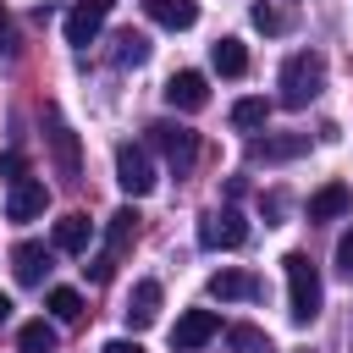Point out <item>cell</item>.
<instances>
[{
  "label": "cell",
  "instance_id": "1",
  "mask_svg": "<svg viewBox=\"0 0 353 353\" xmlns=\"http://www.w3.org/2000/svg\"><path fill=\"white\" fill-rule=\"evenodd\" d=\"M281 270H287V309H292V320H298V325H309V320L320 314V298H325L320 270H314V259H309V254H298V248L281 259Z\"/></svg>",
  "mask_w": 353,
  "mask_h": 353
},
{
  "label": "cell",
  "instance_id": "2",
  "mask_svg": "<svg viewBox=\"0 0 353 353\" xmlns=\"http://www.w3.org/2000/svg\"><path fill=\"white\" fill-rule=\"evenodd\" d=\"M320 88H325V55L298 50V55L281 61V105H287V110H303Z\"/></svg>",
  "mask_w": 353,
  "mask_h": 353
},
{
  "label": "cell",
  "instance_id": "3",
  "mask_svg": "<svg viewBox=\"0 0 353 353\" xmlns=\"http://www.w3.org/2000/svg\"><path fill=\"white\" fill-rule=\"evenodd\" d=\"M149 143L165 154L171 171H188V165L199 160V132L182 127V121H149Z\"/></svg>",
  "mask_w": 353,
  "mask_h": 353
},
{
  "label": "cell",
  "instance_id": "4",
  "mask_svg": "<svg viewBox=\"0 0 353 353\" xmlns=\"http://www.w3.org/2000/svg\"><path fill=\"white\" fill-rule=\"evenodd\" d=\"M116 182H121V193L127 199H143V193H154V160H149V149H138V143H116Z\"/></svg>",
  "mask_w": 353,
  "mask_h": 353
},
{
  "label": "cell",
  "instance_id": "5",
  "mask_svg": "<svg viewBox=\"0 0 353 353\" xmlns=\"http://www.w3.org/2000/svg\"><path fill=\"white\" fill-rule=\"evenodd\" d=\"M248 243V221L237 215V210H210L204 221H199V248H243Z\"/></svg>",
  "mask_w": 353,
  "mask_h": 353
},
{
  "label": "cell",
  "instance_id": "6",
  "mask_svg": "<svg viewBox=\"0 0 353 353\" xmlns=\"http://www.w3.org/2000/svg\"><path fill=\"white\" fill-rule=\"evenodd\" d=\"M105 17H110V0H77V6L66 11V44H77V50H88V44L99 39V28H105Z\"/></svg>",
  "mask_w": 353,
  "mask_h": 353
},
{
  "label": "cell",
  "instance_id": "7",
  "mask_svg": "<svg viewBox=\"0 0 353 353\" xmlns=\"http://www.w3.org/2000/svg\"><path fill=\"white\" fill-rule=\"evenodd\" d=\"M215 331H221L215 309H188V314H176V325H171V347H176V353H193V347H204Z\"/></svg>",
  "mask_w": 353,
  "mask_h": 353
},
{
  "label": "cell",
  "instance_id": "8",
  "mask_svg": "<svg viewBox=\"0 0 353 353\" xmlns=\"http://www.w3.org/2000/svg\"><path fill=\"white\" fill-rule=\"evenodd\" d=\"M165 105L171 110H204L210 105V83H204V72H171V83H165Z\"/></svg>",
  "mask_w": 353,
  "mask_h": 353
},
{
  "label": "cell",
  "instance_id": "9",
  "mask_svg": "<svg viewBox=\"0 0 353 353\" xmlns=\"http://www.w3.org/2000/svg\"><path fill=\"white\" fill-rule=\"evenodd\" d=\"M44 204H50V188H44L39 176L11 182V193H6V215H11V221H33V215H44Z\"/></svg>",
  "mask_w": 353,
  "mask_h": 353
},
{
  "label": "cell",
  "instance_id": "10",
  "mask_svg": "<svg viewBox=\"0 0 353 353\" xmlns=\"http://www.w3.org/2000/svg\"><path fill=\"white\" fill-rule=\"evenodd\" d=\"M50 243H55L61 254H88V243H94V221H88L83 210H66V215L55 221Z\"/></svg>",
  "mask_w": 353,
  "mask_h": 353
},
{
  "label": "cell",
  "instance_id": "11",
  "mask_svg": "<svg viewBox=\"0 0 353 353\" xmlns=\"http://www.w3.org/2000/svg\"><path fill=\"white\" fill-rule=\"evenodd\" d=\"M265 287H259V276L254 270H215L210 276V298H221V303H243V298H259Z\"/></svg>",
  "mask_w": 353,
  "mask_h": 353
},
{
  "label": "cell",
  "instance_id": "12",
  "mask_svg": "<svg viewBox=\"0 0 353 353\" xmlns=\"http://www.w3.org/2000/svg\"><path fill=\"white\" fill-rule=\"evenodd\" d=\"M50 149H55V165H61V176H83V154H77V132L72 127H61V116L50 110Z\"/></svg>",
  "mask_w": 353,
  "mask_h": 353
},
{
  "label": "cell",
  "instance_id": "13",
  "mask_svg": "<svg viewBox=\"0 0 353 353\" xmlns=\"http://www.w3.org/2000/svg\"><path fill=\"white\" fill-rule=\"evenodd\" d=\"M347 210H353V188L347 182H325V188L309 193V221H336Z\"/></svg>",
  "mask_w": 353,
  "mask_h": 353
},
{
  "label": "cell",
  "instance_id": "14",
  "mask_svg": "<svg viewBox=\"0 0 353 353\" xmlns=\"http://www.w3.org/2000/svg\"><path fill=\"white\" fill-rule=\"evenodd\" d=\"M11 270H17L22 287H39L44 270H50V248H44V243H17V248H11Z\"/></svg>",
  "mask_w": 353,
  "mask_h": 353
},
{
  "label": "cell",
  "instance_id": "15",
  "mask_svg": "<svg viewBox=\"0 0 353 353\" xmlns=\"http://www.w3.org/2000/svg\"><path fill=\"white\" fill-rule=\"evenodd\" d=\"M160 320V281H138L132 298H127V325L132 331H149Z\"/></svg>",
  "mask_w": 353,
  "mask_h": 353
},
{
  "label": "cell",
  "instance_id": "16",
  "mask_svg": "<svg viewBox=\"0 0 353 353\" xmlns=\"http://www.w3.org/2000/svg\"><path fill=\"white\" fill-rule=\"evenodd\" d=\"M143 11H149V22H160L171 33H182V28L199 22V0H143Z\"/></svg>",
  "mask_w": 353,
  "mask_h": 353
},
{
  "label": "cell",
  "instance_id": "17",
  "mask_svg": "<svg viewBox=\"0 0 353 353\" xmlns=\"http://www.w3.org/2000/svg\"><path fill=\"white\" fill-rule=\"evenodd\" d=\"M132 237H138V210H132V204H121V210L110 215V226H105V254H110V259H121V254L132 248Z\"/></svg>",
  "mask_w": 353,
  "mask_h": 353
},
{
  "label": "cell",
  "instance_id": "18",
  "mask_svg": "<svg viewBox=\"0 0 353 353\" xmlns=\"http://www.w3.org/2000/svg\"><path fill=\"white\" fill-rule=\"evenodd\" d=\"M210 66H215L221 77H243V72H248V50H243V39H215V44H210Z\"/></svg>",
  "mask_w": 353,
  "mask_h": 353
},
{
  "label": "cell",
  "instance_id": "19",
  "mask_svg": "<svg viewBox=\"0 0 353 353\" xmlns=\"http://www.w3.org/2000/svg\"><path fill=\"white\" fill-rule=\"evenodd\" d=\"M309 149V132H281V138H259L248 154L254 160H292V154H303Z\"/></svg>",
  "mask_w": 353,
  "mask_h": 353
},
{
  "label": "cell",
  "instance_id": "20",
  "mask_svg": "<svg viewBox=\"0 0 353 353\" xmlns=\"http://www.w3.org/2000/svg\"><path fill=\"white\" fill-rule=\"evenodd\" d=\"M17 353H55V325L50 320H28L17 331Z\"/></svg>",
  "mask_w": 353,
  "mask_h": 353
},
{
  "label": "cell",
  "instance_id": "21",
  "mask_svg": "<svg viewBox=\"0 0 353 353\" xmlns=\"http://www.w3.org/2000/svg\"><path fill=\"white\" fill-rule=\"evenodd\" d=\"M50 314L66 320V325H77L83 320V292L77 287H50Z\"/></svg>",
  "mask_w": 353,
  "mask_h": 353
},
{
  "label": "cell",
  "instance_id": "22",
  "mask_svg": "<svg viewBox=\"0 0 353 353\" xmlns=\"http://www.w3.org/2000/svg\"><path fill=\"white\" fill-rule=\"evenodd\" d=\"M265 121H270V99H237V105H232V127L254 132V127H265Z\"/></svg>",
  "mask_w": 353,
  "mask_h": 353
},
{
  "label": "cell",
  "instance_id": "23",
  "mask_svg": "<svg viewBox=\"0 0 353 353\" xmlns=\"http://www.w3.org/2000/svg\"><path fill=\"white\" fill-rule=\"evenodd\" d=\"M143 61H149V39L127 28V33L116 39V66H143Z\"/></svg>",
  "mask_w": 353,
  "mask_h": 353
},
{
  "label": "cell",
  "instance_id": "24",
  "mask_svg": "<svg viewBox=\"0 0 353 353\" xmlns=\"http://www.w3.org/2000/svg\"><path fill=\"white\" fill-rule=\"evenodd\" d=\"M248 17H254V28H259V33H287V22H292V17H287L281 6H270V0H259Z\"/></svg>",
  "mask_w": 353,
  "mask_h": 353
},
{
  "label": "cell",
  "instance_id": "25",
  "mask_svg": "<svg viewBox=\"0 0 353 353\" xmlns=\"http://www.w3.org/2000/svg\"><path fill=\"white\" fill-rule=\"evenodd\" d=\"M226 342H232L237 353H270V342H265V331H259V325H232V331H226Z\"/></svg>",
  "mask_w": 353,
  "mask_h": 353
},
{
  "label": "cell",
  "instance_id": "26",
  "mask_svg": "<svg viewBox=\"0 0 353 353\" xmlns=\"http://www.w3.org/2000/svg\"><path fill=\"white\" fill-rule=\"evenodd\" d=\"M83 270H88V281H94V287H105V281L116 276V259H110V254H94V259L83 265Z\"/></svg>",
  "mask_w": 353,
  "mask_h": 353
},
{
  "label": "cell",
  "instance_id": "27",
  "mask_svg": "<svg viewBox=\"0 0 353 353\" xmlns=\"http://www.w3.org/2000/svg\"><path fill=\"white\" fill-rule=\"evenodd\" d=\"M22 171H28V160H22V149H6V154H0V176H11V182H22Z\"/></svg>",
  "mask_w": 353,
  "mask_h": 353
},
{
  "label": "cell",
  "instance_id": "28",
  "mask_svg": "<svg viewBox=\"0 0 353 353\" xmlns=\"http://www.w3.org/2000/svg\"><path fill=\"white\" fill-rule=\"evenodd\" d=\"M336 265L353 276V232H342V243H336Z\"/></svg>",
  "mask_w": 353,
  "mask_h": 353
},
{
  "label": "cell",
  "instance_id": "29",
  "mask_svg": "<svg viewBox=\"0 0 353 353\" xmlns=\"http://www.w3.org/2000/svg\"><path fill=\"white\" fill-rule=\"evenodd\" d=\"M99 353H143V347H138V342H132V336H116V342H105V347H99Z\"/></svg>",
  "mask_w": 353,
  "mask_h": 353
},
{
  "label": "cell",
  "instance_id": "30",
  "mask_svg": "<svg viewBox=\"0 0 353 353\" xmlns=\"http://www.w3.org/2000/svg\"><path fill=\"white\" fill-rule=\"evenodd\" d=\"M6 314H11V298H6V292H0V320H6Z\"/></svg>",
  "mask_w": 353,
  "mask_h": 353
},
{
  "label": "cell",
  "instance_id": "31",
  "mask_svg": "<svg viewBox=\"0 0 353 353\" xmlns=\"http://www.w3.org/2000/svg\"><path fill=\"white\" fill-rule=\"evenodd\" d=\"M0 39H6V6H0Z\"/></svg>",
  "mask_w": 353,
  "mask_h": 353
}]
</instances>
